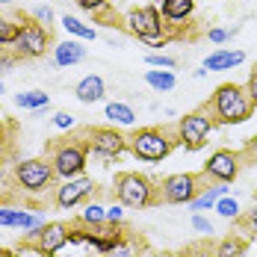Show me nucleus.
<instances>
[{
    "label": "nucleus",
    "mask_w": 257,
    "mask_h": 257,
    "mask_svg": "<svg viewBox=\"0 0 257 257\" xmlns=\"http://www.w3.org/2000/svg\"><path fill=\"white\" fill-rule=\"evenodd\" d=\"M0 257H12V254H9V251H3V248H0Z\"/></svg>",
    "instance_id": "nucleus-41"
},
{
    "label": "nucleus",
    "mask_w": 257,
    "mask_h": 257,
    "mask_svg": "<svg viewBox=\"0 0 257 257\" xmlns=\"http://www.w3.org/2000/svg\"><path fill=\"white\" fill-rule=\"evenodd\" d=\"M0 95H3V80H0Z\"/></svg>",
    "instance_id": "nucleus-42"
},
{
    "label": "nucleus",
    "mask_w": 257,
    "mask_h": 257,
    "mask_svg": "<svg viewBox=\"0 0 257 257\" xmlns=\"http://www.w3.org/2000/svg\"><path fill=\"white\" fill-rule=\"evenodd\" d=\"M9 3H15V0H0V6H9Z\"/></svg>",
    "instance_id": "nucleus-40"
},
{
    "label": "nucleus",
    "mask_w": 257,
    "mask_h": 257,
    "mask_svg": "<svg viewBox=\"0 0 257 257\" xmlns=\"http://www.w3.org/2000/svg\"><path fill=\"white\" fill-rule=\"evenodd\" d=\"M24 210L21 207H0V228H21Z\"/></svg>",
    "instance_id": "nucleus-26"
},
{
    "label": "nucleus",
    "mask_w": 257,
    "mask_h": 257,
    "mask_svg": "<svg viewBox=\"0 0 257 257\" xmlns=\"http://www.w3.org/2000/svg\"><path fill=\"white\" fill-rule=\"evenodd\" d=\"M145 83L154 89V92H172L175 86H178V77H175V71L172 68H151V71H145Z\"/></svg>",
    "instance_id": "nucleus-20"
},
{
    "label": "nucleus",
    "mask_w": 257,
    "mask_h": 257,
    "mask_svg": "<svg viewBox=\"0 0 257 257\" xmlns=\"http://www.w3.org/2000/svg\"><path fill=\"white\" fill-rule=\"evenodd\" d=\"M51 124H53L56 130H71L74 124H77V118H74L71 112H65V109H59V112H53Z\"/></svg>",
    "instance_id": "nucleus-30"
},
{
    "label": "nucleus",
    "mask_w": 257,
    "mask_h": 257,
    "mask_svg": "<svg viewBox=\"0 0 257 257\" xmlns=\"http://www.w3.org/2000/svg\"><path fill=\"white\" fill-rule=\"evenodd\" d=\"M192 228L198 233H204V236H213V222H210L207 216H201V210L192 213Z\"/></svg>",
    "instance_id": "nucleus-32"
},
{
    "label": "nucleus",
    "mask_w": 257,
    "mask_h": 257,
    "mask_svg": "<svg viewBox=\"0 0 257 257\" xmlns=\"http://www.w3.org/2000/svg\"><path fill=\"white\" fill-rule=\"evenodd\" d=\"M80 222L86 225V228H98L106 222V207L98 204V201H92V204L83 207V213H80Z\"/></svg>",
    "instance_id": "nucleus-23"
},
{
    "label": "nucleus",
    "mask_w": 257,
    "mask_h": 257,
    "mask_svg": "<svg viewBox=\"0 0 257 257\" xmlns=\"http://www.w3.org/2000/svg\"><path fill=\"white\" fill-rule=\"evenodd\" d=\"M245 89H248V98H251V103H254V109H257V68L251 71V77H248V83H245Z\"/></svg>",
    "instance_id": "nucleus-35"
},
{
    "label": "nucleus",
    "mask_w": 257,
    "mask_h": 257,
    "mask_svg": "<svg viewBox=\"0 0 257 257\" xmlns=\"http://www.w3.org/2000/svg\"><path fill=\"white\" fill-rule=\"evenodd\" d=\"M245 225H248V231L257 233V201H254V207H251V213L245 216Z\"/></svg>",
    "instance_id": "nucleus-38"
},
{
    "label": "nucleus",
    "mask_w": 257,
    "mask_h": 257,
    "mask_svg": "<svg viewBox=\"0 0 257 257\" xmlns=\"http://www.w3.org/2000/svg\"><path fill=\"white\" fill-rule=\"evenodd\" d=\"M106 222H112V225H121V222H124V204H121V201H115L112 207H106Z\"/></svg>",
    "instance_id": "nucleus-34"
},
{
    "label": "nucleus",
    "mask_w": 257,
    "mask_h": 257,
    "mask_svg": "<svg viewBox=\"0 0 257 257\" xmlns=\"http://www.w3.org/2000/svg\"><path fill=\"white\" fill-rule=\"evenodd\" d=\"M145 62H148V68H178V59L175 56H166V53H148L145 56Z\"/></svg>",
    "instance_id": "nucleus-28"
},
{
    "label": "nucleus",
    "mask_w": 257,
    "mask_h": 257,
    "mask_svg": "<svg viewBox=\"0 0 257 257\" xmlns=\"http://www.w3.org/2000/svg\"><path fill=\"white\" fill-rule=\"evenodd\" d=\"M222 195H228V183H213V186L201 189V192L192 198V204L189 207H192V210H213Z\"/></svg>",
    "instance_id": "nucleus-21"
},
{
    "label": "nucleus",
    "mask_w": 257,
    "mask_h": 257,
    "mask_svg": "<svg viewBox=\"0 0 257 257\" xmlns=\"http://www.w3.org/2000/svg\"><path fill=\"white\" fill-rule=\"evenodd\" d=\"M242 157H245V160H251V163H257V133L251 136V142L245 145V151H242Z\"/></svg>",
    "instance_id": "nucleus-36"
},
{
    "label": "nucleus",
    "mask_w": 257,
    "mask_h": 257,
    "mask_svg": "<svg viewBox=\"0 0 257 257\" xmlns=\"http://www.w3.org/2000/svg\"><path fill=\"white\" fill-rule=\"evenodd\" d=\"M213 210H216L222 219H236V216H239V204H236V198H231V195H222Z\"/></svg>",
    "instance_id": "nucleus-27"
},
{
    "label": "nucleus",
    "mask_w": 257,
    "mask_h": 257,
    "mask_svg": "<svg viewBox=\"0 0 257 257\" xmlns=\"http://www.w3.org/2000/svg\"><path fill=\"white\" fill-rule=\"evenodd\" d=\"M239 166H242V154H236L231 148H219L204 163V178L213 183H233L239 175Z\"/></svg>",
    "instance_id": "nucleus-11"
},
{
    "label": "nucleus",
    "mask_w": 257,
    "mask_h": 257,
    "mask_svg": "<svg viewBox=\"0 0 257 257\" xmlns=\"http://www.w3.org/2000/svg\"><path fill=\"white\" fill-rule=\"evenodd\" d=\"M0 166H3V163H0Z\"/></svg>",
    "instance_id": "nucleus-43"
},
{
    "label": "nucleus",
    "mask_w": 257,
    "mask_h": 257,
    "mask_svg": "<svg viewBox=\"0 0 257 257\" xmlns=\"http://www.w3.org/2000/svg\"><path fill=\"white\" fill-rule=\"evenodd\" d=\"M86 163H89V145L80 142V139H68V142H59L53 145L51 154V166L56 172L59 180H71L80 178L86 172Z\"/></svg>",
    "instance_id": "nucleus-4"
},
{
    "label": "nucleus",
    "mask_w": 257,
    "mask_h": 257,
    "mask_svg": "<svg viewBox=\"0 0 257 257\" xmlns=\"http://www.w3.org/2000/svg\"><path fill=\"white\" fill-rule=\"evenodd\" d=\"M172 148H175V139H172L169 130H163V127H142L130 136V151H133V157L136 160H145V163L166 160V157L172 154Z\"/></svg>",
    "instance_id": "nucleus-3"
},
{
    "label": "nucleus",
    "mask_w": 257,
    "mask_h": 257,
    "mask_svg": "<svg viewBox=\"0 0 257 257\" xmlns=\"http://www.w3.org/2000/svg\"><path fill=\"white\" fill-rule=\"evenodd\" d=\"M59 24H62V30H65L68 36H74V39H80V42H95V39H98V30L89 27V24H83V21L74 18V15H65Z\"/></svg>",
    "instance_id": "nucleus-22"
},
{
    "label": "nucleus",
    "mask_w": 257,
    "mask_h": 257,
    "mask_svg": "<svg viewBox=\"0 0 257 257\" xmlns=\"http://www.w3.org/2000/svg\"><path fill=\"white\" fill-rule=\"evenodd\" d=\"M51 51H53V65H59V68H71V65L86 59V48L80 45V39H65V42L53 45Z\"/></svg>",
    "instance_id": "nucleus-14"
},
{
    "label": "nucleus",
    "mask_w": 257,
    "mask_h": 257,
    "mask_svg": "<svg viewBox=\"0 0 257 257\" xmlns=\"http://www.w3.org/2000/svg\"><path fill=\"white\" fill-rule=\"evenodd\" d=\"M213 124H216V121L210 118L207 109L186 112L178 121V127H175V139H178L186 151H201L207 145V139H210V133H213Z\"/></svg>",
    "instance_id": "nucleus-5"
},
{
    "label": "nucleus",
    "mask_w": 257,
    "mask_h": 257,
    "mask_svg": "<svg viewBox=\"0 0 257 257\" xmlns=\"http://www.w3.org/2000/svg\"><path fill=\"white\" fill-rule=\"evenodd\" d=\"M51 51V30L39 21H21L18 27V39L12 42V53L18 59H39Z\"/></svg>",
    "instance_id": "nucleus-6"
},
{
    "label": "nucleus",
    "mask_w": 257,
    "mask_h": 257,
    "mask_svg": "<svg viewBox=\"0 0 257 257\" xmlns=\"http://www.w3.org/2000/svg\"><path fill=\"white\" fill-rule=\"evenodd\" d=\"M210 112V118L216 124H242L251 118L254 112V103L248 98V89L245 86H236V83H222L216 86V92L210 95V101L204 106Z\"/></svg>",
    "instance_id": "nucleus-1"
},
{
    "label": "nucleus",
    "mask_w": 257,
    "mask_h": 257,
    "mask_svg": "<svg viewBox=\"0 0 257 257\" xmlns=\"http://www.w3.org/2000/svg\"><path fill=\"white\" fill-rule=\"evenodd\" d=\"M242 254H245V242H242L239 236L222 239V242L216 245V251H213V257H242Z\"/></svg>",
    "instance_id": "nucleus-24"
},
{
    "label": "nucleus",
    "mask_w": 257,
    "mask_h": 257,
    "mask_svg": "<svg viewBox=\"0 0 257 257\" xmlns=\"http://www.w3.org/2000/svg\"><path fill=\"white\" fill-rule=\"evenodd\" d=\"M15 62H18V56H15V53H0V71H9Z\"/></svg>",
    "instance_id": "nucleus-37"
},
{
    "label": "nucleus",
    "mask_w": 257,
    "mask_h": 257,
    "mask_svg": "<svg viewBox=\"0 0 257 257\" xmlns=\"http://www.w3.org/2000/svg\"><path fill=\"white\" fill-rule=\"evenodd\" d=\"M103 115L112 124H118V127H133L136 124V109L130 103H121V101H109L103 106Z\"/></svg>",
    "instance_id": "nucleus-18"
},
{
    "label": "nucleus",
    "mask_w": 257,
    "mask_h": 257,
    "mask_svg": "<svg viewBox=\"0 0 257 257\" xmlns=\"http://www.w3.org/2000/svg\"><path fill=\"white\" fill-rule=\"evenodd\" d=\"M160 12H163V21H169V24L189 21L195 12V0H163Z\"/></svg>",
    "instance_id": "nucleus-17"
},
{
    "label": "nucleus",
    "mask_w": 257,
    "mask_h": 257,
    "mask_svg": "<svg viewBox=\"0 0 257 257\" xmlns=\"http://www.w3.org/2000/svg\"><path fill=\"white\" fill-rule=\"evenodd\" d=\"M18 27H21L18 21L0 15V48H12V42L18 39Z\"/></svg>",
    "instance_id": "nucleus-25"
},
{
    "label": "nucleus",
    "mask_w": 257,
    "mask_h": 257,
    "mask_svg": "<svg viewBox=\"0 0 257 257\" xmlns=\"http://www.w3.org/2000/svg\"><path fill=\"white\" fill-rule=\"evenodd\" d=\"M92 192H95V180L80 175V178L62 180L56 186V192H53V201H56V207H62V210H71V207L83 204Z\"/></svg>",
    "instance_id": "nucleus-12"
},
{
    "label": "nucleus",
    "mask_w": 257,
    "mask_h": 257,
    "mask_svg": "<svg viewBox=\"0 0 257 257\" xmlns=\"http://www.w3.org/2000/svg\"><path fill=\"white\" fill-rule=\"evenodd\" d=\"M157 189L151 178L139 175V172H121L115 178V201H121L130 210H142V207H151L157 201Z\"/></svg>",
    "instance_id": "nucleus-2"
},
{
    "label": "nucleus",
    "mask_w": 257,
    "mask_h": 257,
    "mask_svg": "<svg viewBox=\"0 0 257 257\" xmlns=\"http://www.w3.org/2000/svg\"><path fill=\"white\" fill-rule=\"evenodd\" d=\"M233 33H236V30H225V27H213V30L207 33V39H210L213 45H225V42H231V39H233Z\"/></svg>",
    "instance_id": "nucleus-33"
},
{
    "label": "nucleus",
    "mask_w": 257,
    "mask_h": 257,
    "mask_svg": "<svg viewBox=\"0 0 257 257\" xmlns=\"http://www.w3.org/2000/svg\"><path fill=\"white\" fill-rule=\"evenodd\" d=\"M15 103L21 109H30V112H45L51 106V95L42 92V89H30V92H18L15 95Z\"/></svg>",
    "instance_id": "nucleus-19"
},
{
    "label": "nucleus",
    "mask_w": 257,
    "mask_h": 257,
    "mask_svg": "<svg viewBox=\"0 0 257 257\" xmlns=\"http://www.w3.org/2000/svg\"><path fill=\"white\" fill-rule=\"evenodd\" d=\"M56 178L51 160H39V157H30V160H18L15 163V180L24 192H42L48 189Z\"/></svg>",
    "instance_id": "nucleus-7"
},
{
    "label": "nucleus",
    "mask_w": 257,
    "mask_h": 257,
    "mask_svg": "<svg viewBox=\"0 0 257 257\" xmlns=\"http://www.w3.org/2000/svg\"><path fill=\"white\" fill-rule=\"evenodd\" d=\"M86 145H89L92 154L101 157V160H118L130 148V139L112 124V127H92L89 136H86Z\"/></svg>",
    "instance_id": "nucleus-8"
},
{
    "label": "nucleus",
    "mask_w": 257,
    "mask_h": 257,
    "mask_svg": "<svg viewBox=\"0 0 257 257\" xmlns=\"http://www.w3.org/2000/svg\"><path fill=\"white\" fill-rule=\"evenodd\" d=\"M245 62V51H231V48H219V51H213L210 56L204 59V68L207 71H231L236 65H242Z\"/></svg>",
    "instance_id": "nucleus-15"
},
{
    "label": "nucleus",
    "mask_w": 257,
    "mask_h": 257,
    "mask_svg": "<svg viewBox=\"0 0 257 257\" xmlns=\"http://www.w3.org/2000/svg\"><path fill=\"white\" fill-rule=\"evenodd\" d=\"M33 21H39V24H45L48 30H51V24L56 21V12H53L51 6L39 3V6H33Z\"/></svg>",
    "instance_id": "nucleus-29"
},
{
    "label": "nucleus",
    "mask_w": 257,
    "mask_h": 257,
    "mask_svg": "<svg viewBox=\"0 0 257 257\" xmlns=\"http://www.w3.org/2000/svg\"><path fill=\"white\" fill-rule=\"evenodd\" d=\"M74 95H77L80 103H98V101H103V95H106V83H103L101 74H86V77L74 86Z\"/></svg>",
    "instance_id": "nucleus-16"
},
{
    "label": "nucleus",
    "mask_w": 257,
    "mask_h": 257,
    "mask_svg": "<svg viewBox=\"0 0 257 257\" xmlns=\"http://www.w3.org/2000/svg\"><path fill=\"white\" fill-rule=\"evenodd\" d=\"M77 6L89 15H101V12L109 9V0H77Z\"/></svg>",
    "instance_id": "nucleus-31"
},
{
    "label": "nucleus",
    "mask_w": 257,
    "mask_h": 257,
    "mask_svg": "<svg viewBox=\"0 0 257 257\" xmlns=\"http://www.w3.org/2000/svg\"><path fill=\"white\" fill-rule=\"evenodd\" d=\"M68 239H71V228L65 222H48L42 228V233H39V239H36V248H39V254H45V257H56L59 248Z\"/></svg>",
    "instance_id": "nucleus-13"
},
{
    "label": "nucleus",
    "mask_w": 257,
    "mask_h": 257,
    "mask_svg": "<svg viewBox=\"0 0 257 257\" xmlns=\"http://www.w3.org/2000/svg\"><path fill=\"white\" fill-rule=\"evenodd\" d=\"M109 257H133V251H130V245L127 242H121L115 251H109Z\"/></svg>",
    "instance_id": "nucleus-39"
},
{
    "label": "nucleus",
    "mask_w": 257,
    "mask_h": 257,
    "mask_svg": "<svg viewBox=\"0 0 257 257\" xmlns=\"http://www.w3.org/2000/svg\"><path fill=\"white\" fill-rule=\"evenodd\" d=\"M201 192V178L192 172H178L160 183V198L166 204H192V198Z\"/></svg>",
    "instance_id": "nucleus-10"
},
{
    "label": "nucleus",
    "mask_w": 257,
    "mask_h": 257,
    "mask_svg": "<svg viewBox=\"0 0 257 257\" xmlns=\"http://www.w3.org/2000/svg\"><path fill=\"white\" fill-rule=\"evenodd\" d=\"M124 27H127L130 36H136L139 42H151V39H160L166 36L163 33V12L157 6H136L130 9L127 18H124Z\"/></svg>",
    "instance_id": "nucleus-9"
}]
</instances>
